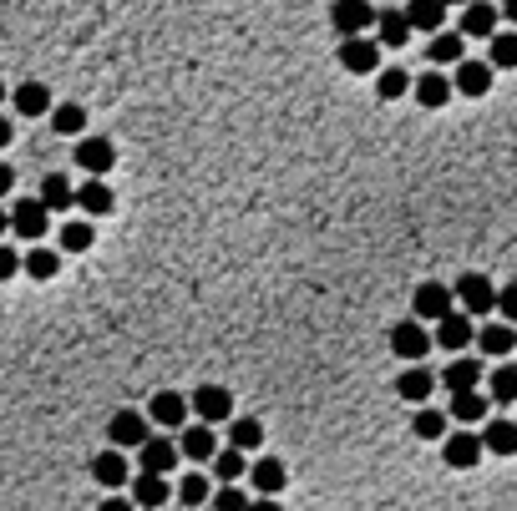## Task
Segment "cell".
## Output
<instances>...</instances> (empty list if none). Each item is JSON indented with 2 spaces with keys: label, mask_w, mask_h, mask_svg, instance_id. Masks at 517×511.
I'll list each match as a JSON object with an SVG mask.
<instances>
[{
  "label": "cell",
  "mask_w": 517,
  "mask_h": 511,
  "mask_svg": "<svg viewBox=\"0 0 517 511\" xmlns=\"http://www.w3.org/2000/svg\"><path fill=\"white\" fill-rule=\"evenodd\" d=\"M376 87H381V102H401V97L411 92V76H406L401 66H386V71L376 76Z\"/></svg>",
  "instance_id": "cell-40"
},
{
  "label": "cell",
  "mask_w": 517,
  "mask_h": 511,
  "mask_svg": "<svg viewBox=\"0 0 517 511\" xmlns=\"http://www.w3.org/2000/svg\"><path fill=\"white\" fill-rule=\"evenodd\" d=\"M16 112L21 117H46L51 112V92L41 87V81H26V87H16Z\"/></svg>",
  "instance_id": "cell-36"
},
{
  "label": "cell",
  "mask_w": 517,
  "mask_h": 511,
  "mask_svg": "<svg viewBox=\"0 0 517 511\" xmlns=\"http://www.w3.org/2000/svg\"><path fill=\"white\" fill-rule=\"evenodd\" d=\"M46 228H51V213H46V203H41V198H21V203L11 208V233H16V238L41 243V238H46Z\"/></svg>",
  "instance_id": "cell-8"
},
{
  "label": "cell",
  "mask_w": 517,
  "mask_h": 511,
  "mask_svg": "<svg viewBox=\"0 0 517 511\" xmlns=\"http://www.w3.org/2000/svg\"><path fill=\"white\" fill-rule=\"evenodd\" d=\"M492 309H497L507 324H517V284H502V289H497V304H492Z\"/></svg>",
  "instance_id": "cell-43"
},
{
  "label": "cell",
  "mask_w": 517,
  "mask_h": 511,
  "mask_svg": "<svg viewBox=\"0 0 517 511\" xmlns=\"http://www.w3.org/2000/svg\"><path fill=\"white\" fill-rule=\"evenodd\" d=\"M330 26H335L340 36L371 31V26H376V6H371V0H335V6H330Z\"/></svg>",
  "instance_id": "cell-9"
},
{
  "label": "cell",
  "mask_w": 517,
  "mask_h": 511,
  "mask_svg": "<svg viewBox=\"0 0 517 511\" xmlns=\"http://www.w3.org/2000/svg\"><path fill=\"white\" fill-rule=\"evenodd\" d=\"M11 188H16V167L0 162V198H11Z\"/></svg>",
  "instance_id": "cell-45"
},
{
  "label": "cell",
  "mask_w": 517,
  "mask_h": 511,
  "mask_svg": "<svg viewBox=\"0 0 517 511\" xmlns=\"http://www.w3.org/2000/svg\"><path fill=\"white\" fill-rule=\"evenodd\" d=\"M178 451H183L188 461H213V451H218V436H213V425H208V420H198V425H183V436H178Z\"/></svg>",
  "instance_id": "cell-18"
},
{
  "label": "cell",
  "mask_w": 517,
  "mask_h": 511,
  "mask_svg": "<svg viewBox=\"0 0 517 511\" xmlns=\"http://www.w3.org/2000/svg\"><path fill=\"white\" fill-rule=\"evenodd\" d=\"M441 385H447V390H472V385H482V360L457 355L447 370H441Z\"/></svg>",
  "instance_id": "cell-30"
},
{
  "label": "cell",
  "mask_w": 517,
  "mask_h": 511,
  "mask_svg": "<svg viewBox=\"0 0 517 511\" xmlns=\"http://www.w3.org/2000/svg\"><path fill=\"white\" fill-rule=\"evenodd\" d=\"M41 203H46V213H71L77 208V188H71L61 173H46L41 178V193H36Z\"/></svg>",
  "instance_id": "cell-25"
},
{
  "label": "cell",
  "mask_w": 517,
  "mask_h": 511,
  "mask_svg": "<svg viewBox=\"0 0 517 511\" xmlns=\"http://www.w3.org/2000/svg\"><path fill=\"white\" fill-rule=\"evenodd\" d=\"M431 390H436V375H431L421 360H411V370L396 380V395H401V400H411V405H426V400H431Z\"/></svg>",
  "instance_id": "cell-22"
},
{
  "label": "cell",
  "mask_w": 517,
  "mask_h": 511,
  "mask_svg": "<svg viewBox=\"0 0 517 511\" xmlns=\"http://www.w3.org/2000/svg\"><path fill=\"white\" fill-rule=\"evenodd\" d=\"M21 274H31V279H56V274H61V253L31 243V253H21Z\"/></svg>",
  "instance_id": "cell-31"
},
{
  "label": "cell",
  "mask_w": 517,
  "mask_h": 511,
  "mask_svg": "<svg viewBox=\"0 0 517 511\" xmlns=\"http://www.w3.org/2000/svg\"><path fill=\"white\" fill-rule=\"evenodd\" d=\"M391 350H396V360H426L431 355V334H426V319H401L396 329H391Z\"/></svg>",
  "instance_id": "cell-7"
},
{
  "label": "cell",
  "mask_w": 517,
  "mask_h": 511,
  "mask_svg": "<svg viewBox=\"0 0 517 511\" xmlns=\"http://www.w3.org/2000/svg\"><path fill=\"white\" fill-rule=\"evenodd\" d=\"M482 456H487V451H482V436H472V431L441 436V461H447L452 471H472V466H477Z\"/></svg>",
  "instance_id": "cell-10"
},
{
  "label": "cell",
  "mask_w": 517,
  "mask_h": 511,
  "mask_svg": "<svg viewBox=\"0 0 517 511\" xmlns=\"http://www.w3.org/2000/svg\"><path fill=\"white\" fill-rule=\"evenodd\" d=\"M147 436H153V420H147V410H117L107 420V441L122 446V451H137Z\"/></svg>",
  "instance_id": "cell-3"
},
{
  "label": "cell",
  "mask_w": 517,
  "mask_h": 511,
  "mask_svg": "<svg viewBox=\"0 0 517 511\" xmlns=\"http://www.w3.org/2000/svg\"><path fill=\"white\" fill-rule=\"evenodd\" d=\"M208 491H213V486H208V476H203V471H193V476H183V481H178L173 501H183V506H203V501H208Z\"/></svg>",
  "instance_id": "cell-41"
},
{
  "label": "cell",
  "mask_w": 517,
  "mask_h": 511,
  "mask_svg": "<svg viewBox=\"0 0 517 511\" xmlns=\"http://www.w3.org/2000/svg\"><path fill=\"white\" fill-rule=\"evenodd\" d=\"M507 26H517V0H502V11H497Z\"/></svg>",
  "instance_id": "cell-46"
},
{
  "label": "cell",
  "mask_w": 517,
  "mask_h": 511,
  "mask_svg": "<svg viewBox=\"0 0 517 511\" xmlns=\"http://www.w3.org/2000/svg\"><path fill=\"white\" fill-rule=\"evenodd\" d=\"M249 471V456L239 451V446H229V451H213V476L218 481H239Z\"/></svg>",
  "instance_id": "cell-38"
},
{
  "label": "cell",
  "mask_w": 517,
  "mask_h": 511,
  "mask_svg": "<svg viewBox=\"0 0 517 511\" xmlns=\"http://www.w3.org/2000/svg\"><path fill=\"white\" fill-rule=\"evenodd\" d=\"M92 481L107 486V491L127 486V456H122V446H112V451H102V456L92 461Z\"/></svg>",
  "instance_id": "cell-24"
},
{
  "label": "cell",
  "mask_w": 517,
  "mask_h": 511,
  "mask_svg": "<svg viewBox=\"0 0 517 511\" xmlns=\"http://www.w3.org/2000/svg\"><path fill=\"white\" fill-rule=\"evenodd\" d=\"M46 117H51V127H56L61 137H82V132H87V107H82V102H61V107H51Z\"/></svg>",
  "instance_id": "cell-32"
},
{
  "label": "cell",
  "mask_w": 517,
  "mask_h": 511,
  "mask_svg": "<svg viewBox=\"0 0 517 511\" xmlns=\"http://www.w3.org/2000/svg\"><path fill=\"white\" fill-rule=\"evenodd\" d=\"M208 501H213L218 511H239V506H244V496H239V481H224L218 491H208Z\"/></svg>",
  "instance_id": "cell-42"
},
{
  "label": "cell",
  "mask_w": 517,
  "mask_h": 511,
  "mask_svg": "<svg viewBox=\"0 0 517 511\" xmlns=\"http://www.w3.org/2000/svg\"><path fill=\"white\" fill-rule=\"evenodd\" d=\"M77 167L87 178H107L117 167V142L112 137H77Z\"/></svg>",
  "instance_id": "cell-6"
},
{
  "label": "cell",
  "mask_w": 517,
  "mask_h": 511,
  "mask_svg": "<svg viewBox=\"0 0 517 511\" xmlns=\"http://www.w3.org/2000/svg\"><path fill=\"white\" fill-rule=\"evenodd\" d=\"M411 309H416V319H426V324H436L441 314H447V309H457V299H452V289L447 284H421L416 289V299H411Z\"/></svg>",
  "instance_id": "cell-14"
},
{
  "label": "cell",
  "mask_w": 517,
  "mask_h": 511,
  "mask_svg": "<svg viewBox=\"0 0 517 511\" xmlns=\"http://www.w3.org/2000/svg\"><path fill=\"white\" fill-rule=\"evenodd\" d=\"M411 36L416 31H411L406 11H376V41H381V51H401Z\"/></svg>",
  "instance_id": "cell-19"
},
{
  "label": "cell",
  "mask_w": 517,
  "mask_h": 511,
  "mask_svg": "<svg viewBox=\"0 0 517 511\" xmlns=\"http://www.w3.org/2000/svg\"><path fill=\"white\" fill-rule=\"evenodd\" d=\"M340 66L350 71V76H371V71H381V41H371L365 31H355V36H340Z\"/></svg>",
  "instance_id": "cell-1"
},
{
  "label": "cell",
  "mask_w": 517,
  "mask_h": 511,
  "mask_svg": "<svg viewBox=\"0 0 517 511\" xmlns=\"http://www.w3.org/2000/svg\"><path fill=\"white\" fill-rule=\"evenodd\" d=\"M77 208H82L87 218H102V213L117 208V198H112V188H107L102 178H87V183L77 188Z\"/></svg>",
  "instance_id": "cell-27"
},
{
  "label": "cell",
  "mask_w": 517,
  "mask_h": 511,
  "mask_svg": "<svg viewBox=\"0 0 517 511\" xmlns=\"http://www.w3.org/2000/svg\"><path fill=\"white\" fill-rule=\"evenodd\" d=\"M482 451H487V456H517V420L492 415V420L482 425Z\"/></svg>",
  "instance_id": "cell-17"
},
{
  "label": "cell",
  "mask_w": 517,
  "mask_h": 511,
  "mask_svg": "<svg viewBox=\"0 0 517 511\" xmlns=\"http://www.w3.org/2000/svg\"><path fill=\"white\" fill-rule=\"evenodd\" d=\"M492 61H472V56H462L457 61V76H452V92H462V97H487L492 92Z\"/></svg>",
  "instance_id": "cell-11"
},
{
  "label": "cell",
  "mask_w": 517,
  "mask_h": 511,
  "mask_svg": "<svg viewBox=\"0 0 517 511\" xmlns=\"http://www.w3.org/2000/svg\"><path fill=\"white\" fill-rule=\"evenodd\" d=\"M487 400L492 405H517V365H502L487 375Z\"/></svg>",
  "instance_id": "cell-35"
},
{
  "label": "cell",
  "mask_w": 517,
  "mask_h": 511,
  "mask_svg": "<svg viewBox=\"0 0 517 511\" xmlns=\"http://www.w3.org/2000/svg\"><path fill=\"white\" fill-rule=\"evenodd\" d=\"M229 446L259 451V446H264V425H259L254 415H229Z\"/></svg>",
  "instance_id": "cell-33"
},
{
  "label": "cell",
  "mask_w": 517,
  "mask_h": 511,
  "mask_svg": "<svg viewBox=\"0 0 517 511\" xmlns=\"http://www.w3.org/2000/svg\"><path fill=\"white\" fill-rule=\"evenodd\" d=\"M411 431H416V441H441V436H447V415H441V410H416V420H411Z\"/></svg>",
  "instance_id": "cell-39"
},
{
  "label": "cell",
  "mask_w": 517,
  "mask_h": 511,
  "mask_svg": "<svg viewBox=\"0 0 517 511\" xmlns=\"http://www.w3.org/2000/svg\"><path fill=\"white\" fill-rule=\"evenodd\" d=\"M11 233V213H0V238H6Z\"/></svg>",
  "instance_id": "cell-48"
},
{
  "label": "cell",
  "mask_w": 517,
  "mask_h": 511,
  "mask_svg": "<svg viewBox=\"0 0 517 511\" xmlns=\"http://www.w3.org/2000/svg\"><path fill=\"white\" fill-rule=\"evenodd\" d=\"M406 21H411V31H441V21H447V6L441 0H406Z\"/></svg>",
  "instance_id": "cell-29"
},
{
  "label": "cell",
  "mask_w": 517,
  "mask_h": 511,
  "mask_svg": "<svg viewBox=\"0 0 517 511\" xmlns=\"http://www.w3.org/2000/svg\"><path fill=\"white\" fill-rule=\"evenodd\" d=\"M132 501H137V506H168V501H173L168 476H163V471H142V476L132 481Z\"/></svg>",
  "instance_id": "cell-23"
},
{
  "label": "cell",
  "mask_w": 517,
  "mask_h": 511,
  "mask_svg": "<svg viewBox=\"0 0 517 511\" xmlns=\"http://www.w3.org/2000/svg\"><path fill=\"white\" fill-rule=\"evenodd\" d=\"M487 61H492V71H512L517 66V31H492L487 36Z\"/></svg>",
  "instance_id": "cell-34"
},
{
  "label": "cell",
  "mask_w": 517,
  "mask_h": 511,
  "mask_svg": "<svg viewBox=\"0 0 517 511\" xmlns=\"http://www.w3.org/2000/svg\"><path fill=\"white\" fill-rule=\"evenodd\" d=\"M441 6H447V11H457V6H467V0H441Z\"/></svg>",
  "instance_id": "cell-49"
},
{
  "label": "cell",
  "mask_w": 517,
  "mask_h": 511,
  "mask_svg": "<svg viewBox=\"0 0 517 511\" xmlns=\"http://www.w3.org/2000/svg\"><path fill=\"white\" fill-rule=\"evenodd\" d=\"M487 395H482V385H472V390H452V405H447V420H457V425H477L482 415H487Z\"/></svg>",
  "instance_id": "cell-20"
},
{
  "label": "cell",
  "mask_w": 517,
  "mask_h": 511,
  "mask_svg": "<svg viewBox=\"0 0 517 511\" xmlns=\"http://www.w3.org/2000/svg\"><path fill=\"white\" fill-rule=\"evenodd\" d=\"M249 481H254V491H259V496H274V491H284L289 471H284V461L264 456V461H254V466H249Z\"/></svg>",
  "instance_id": "cell-28"
},
{
  "label": "cell",
  "mask_w": 517,
  "mask_h": 511,
  "mask_svg": "<svg viewBox=\"0 0 517 511\" xmlns=\"http://www.w3.org/2000/svg\"><path fill=\"white\" fill-rule=\"evenodd\" d=\"M97 243V228L87 223V218H71L66 228H61V253H87Z\"/></svg>",
  "instance_id": "cell-37"
},
{
  "label": "cell",
  "mask_w": 517,
  "mask_h": 511,
  "mask_svg": "<svg viewBox=\"0 0 517 511\" xmlns=\"http://www.w3.org/2000/svg\"><path fill=\"white\" fill-rule=\"evenodd\" d=\"M426 56H431L436 66H457V61L467 56V36H462V31H431Z\"/></svg>",
  "instance_id": "cell-26"
},
{
  "label": "cell",
  "mask_w": 517,
  "mask_h": 511,
  "mask_svg": "<svg viewBox=\"0 0 517 511\" xmlns=\"http://www.w3.org/2000/svg\"><path fill=\"white\" fill-rule=\"evenodd\" d=\"M11 137H16V127H11L6 117H0V152H6V147H11Z\"/></svg>",
  "instance_id": "cell-47"
},
{
  "label": "cell",
  "mask_w": 517,
  "mask_h": 511,
  "mask_svg": "<svg viewBox=\"0 0 517 511\" xmlns=\"http://www.w3.org/2000/svg\"><path fill=\"white\" fill-rule=\"evenodd\" d=\"M0 102H6V81H0Z\"/></svg>",
  "instance_id": "cell-50"
},
{
  "label": "cell",
  "mask_w": 517,
  "mask_h": 511,
  "mask_svg": "<svg viewBox=\"0 0 517 511\" xmlns=\"http://www.w3.org/2000/svg\"><path fill=\"white\" fill-rule=\"evenodd\" d=\"M497 26H502V16H497V6H487V0H467L462 6V36L467 41H487Z\"/></svg>",
  "instance_id": "cell-16"
},
{
  "label": "cell",
  "mask_w": 517,
  "mask_h": 511,
  "mask_svg": "<svg viewBox=\"0 0 517 511\" xmlns=\"http://www.w3.org/2000/svg\"><path fill=\"white\" fill-rule=\"evenodd\" d=\"M16 274H21V253L0 243V284H6V279H16Z\"/></svg>",
  "instance_id": "cell-44"
},
{
  "label": "cell",
  "mask_w": 517,
  "mask_h": 511,
  "mask_svg": "<svg viewBox=\"0 0 517 511\" xmlns=\"http://www.w3.org/2000/svg\"><path fill=\"white\" fill-rule=\"evenodd\" d=\"M137 451H142V456H137V461H142V471H163V476H168V471H173V466L183 461L178 441H163V436H158V441L147 436V441H142Z\"/></svg>",
  "instance_id": "cell-21"
},
{
  "label": "cell",
  "mask_w": 517,
  "mask_h": 511,
  "mask_svg": "<svg viewBox=\"0 0 517 511\" xmlns=\"http://www.w3.org/2000/svg\"><path fill=\"white\" fill-rule=\"evenodd\" d=\"M472 334H477L472 314H467V309H447V314L436 319V334H431V345H441V350H452V355H462V350L472 345Z\"/></svg>",
  "instance_id": "cell-4"
},
{
  "label": "cell",
  "mask_w": 517,
  "mask_h": 511,
  "mask_svg": "<svg viewBox=\"0 0 517 511\" xmlns=\"http://www.w3.org/2000/svg\"><path fill=\"white\" fill-rule=\"evenodd\" d=\"M147 420L163 425V431H183V425H188V395H178V390H158L153 405H147Z\"/></svg>",
  "instance_id": "cell-12"
},
{
  "label": "cell",
  "mask_w": 517,
  "mask_h": 511,
  "mask_svg": "<svg viewBox=\"0 0 517 511\" xmlns=\"http://www.w3.org/2000/svg\"><path fill=\"white\" fill-rule=\"evenodd\" d=\"M452 299H457L472 319H482V314H492V304H497V284H492L487 274H462V279L452 284Z\"/></svg>",
  "instance_id": "cell-2"
},
{
  "label": "cell",
  "mask_w": 517,
  "mask_h": 511,
  "mask_svg": "<svg viewBox=\"0 0 517 511\" xmlns=\"http://www.w3.org/2000/svg\"><path fill=\"white\" fill-rule=\"evenodd\" d=\"M188 415H198V420H208V425H224V420L234 415V395H229L224 385H198V390L188 395Z\"/></svg>",
  "instance_id": "cell-5"
},
{
  "label": "cell",
  "mask_w": 517,
  "mask_h": 511,
  "mask_svg": "<svg viewBox=\"0 0 517 511\" xmlns=\"http://www.w3.org/2000/svg\"><path fill=\"white\" fill-rule=\"evenodd\" d=\"M472 345H477L487 360H507V355L517 350V334H512L507 319H492V324H482V329L472 334Z\"/></svg>",
  "instance_id": "cell-13"
},
{
  "label": "cell",
  "mask_w": 517,
  "mask_h": 511,
  "mask_svg": "<svg viewBox=\"0 0 517 511\" xmlns=\"http://www.w3.org/2000/svg\"><path fill=\"white\" fill-rule=\"evenodd\" d=\"M411 97L426 107V112H441L457 92H452V76H441V71H426L421 81H411Z\"/></svg>",
  "instance_id": "cell-15"
}]
</instances>
